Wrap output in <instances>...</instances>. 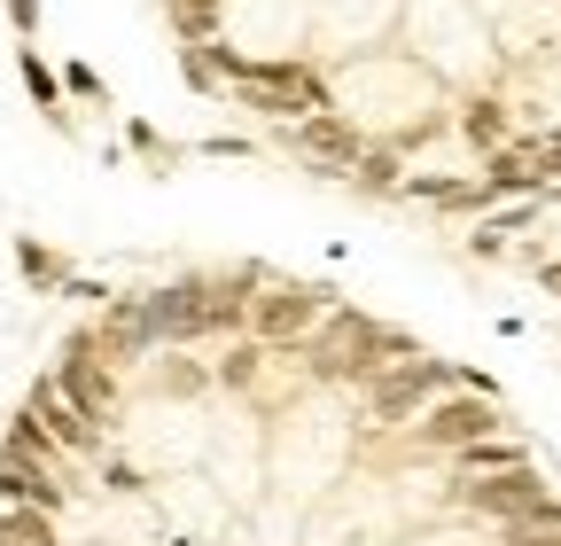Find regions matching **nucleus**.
<instances>
[{
    "instance_id": "13",
    "label": "nucleus",
    "mask_w": 561,
    "mask_h": 546,
    "mask_svg": "<svg viewBox=\"0 0 561 546\" xmlns=\"http://www.w3.org/2000/svg\"><path fill=\"white\" fill-rule=\"evenodd\" d=\"M172 24L203 47V39H219V0H172Z\"/></svg>"
},
{
    "instance_id": "17",
    "label": "nucleus",
    "mask_w": 561,
    "mask_h": 546,
    "mask_svg": "<svg viewBox=\"0 0 561 546\" xmlns=\"http://www.w3.org/2000/svg\"><path fill=\"white\" fill-rule=\"evenodd\" d=\"M62 87H70V94H87V102H94V94H102V79H94V71H87V62H70V71H62Z\"/></svg>"
},
{
    "instance_id": "8",
    "label": "nucleus",
    "mask_w": 561,
    "mask_h": 546,
    "mask_svg": "<svg viewBox=\"0 0 561 546\" xmlns=\"http://www.w3.org/2000/svg\"><path fill=\"white\" fill-rule=\"evenodd\" d=\"M453 133H460L468 149H483V157H500V149H507V102H468Z\"/></svg>"
},
{
    "instance_id": "10",
    "label": "nucleus",
    "mask_w": 561,
    "mask_h": 546,
    "mask_svg": "<svg viewBox=\"0 0 561 546\" xmlns=\"http://www.w3.org/2000/svg\"><path fill=\"white\" fill-rule=\"evenodd\" d=\"M242 320H250V297H234V289L195 297V335H227V328H242Z\"/></svg>"
},
{
    "instance_id": "15",
    "label": "nucleus",
    "mask_w": 561,
    "mask_h": 546,
    "mask_svg": "<svg viewBox=\"0 0 561 546\" xmlns=\"http://www.w3.org/2000/svg\"><path fill=\"white\" fill-rule=\"evenodd\" d=\"M351 180H359V187H375V195H398V187H405V180H398V157H390V149H367Z\"/></svg>"
},
{
    "instance_id": "9",
    "label": "nucleus",
    "mask_w": 561,
    "mask_h": 546,
    "mask_svg": "<svg viewBox=\"0 0 561 546\" xmlns=\"http://www.w3.org/2000/svg\"><path fill=\"white\" fill-rule=\"evenodd\" d=\"M515 460H530L523 445H507V437H476V445H460L453 453V476L468 485V476H500V468H515Z\"/></svg>"
},
{
    "instance_id": "4",
    "label": "nucleus",
    "mask_w": 561,
    "mask_h": 546,
    "mask_svg": "<svg viewBox=\"0 0 561 546\" xmlns=\"http://www.w3.org/2000/svg\"><path fill=\"white\" fill-rule=\"evenodd\" d=\"M320 312H328V289H273V297L250 305V328L265 335V344H305Z\"/></svg>"
},
{
    "instance_id": "7",
    "label": "nucleus",
    "mask_w": 561,
    "mask_h": 546,
    "mask_svg": "<svg viewBox=\"0 0 561 546\" xmlns=\"http://www.w3.org/2000/svg\"><path fill=\"white\" fill-rule=\"evenodd\" d=\"M24 406H32V414H39V422H47V430H55V437H62L70 453H94V445H102V430H94V422L79 414V406H70V390H62L55 375H39Z\"/></svg>"
},
{
    "instance_id": "11",
    "label": "nucleus",
    "mask_w": 561,
    "mask_h": 546,
    "mask_svg": "<svg viewBox=\"0 0 561 546\" xmlns=\"http://www.w3.org/2000/svg\"><path fill=\"white\" fill-rule=\"evenodd\" d=\"M0 546H55L47 508H0Z\"/></svg>"
},
{
    "instance_id": "16",
    "label": "nucleus",
    "mask_w": 561,
    "mask_h": 546,
    "mask_svg": "<svg viewBox=\"0 0 561 546\" xmlns=\"http://www.w3.org/2000/svg\"><path fill=\"white\" fill-rule=\"evenodd\" d=\"M219 383H234V390H242V383H257V352H250V344H242V352H227V360H219Z\"/></svg>"
},
{
    "instance_id": "3",
    "label": "nucleus",
    "mask_w": 561,
    "mask_h": 546,
    "mask_svg": "<svg viewBox=\"0 0 561 546\" xmlns=\"http://www.w3.org/2000/svg\"><path fill=\"white\" fill-rule=\"evenodd\" d=\"M273 133H280V149H289V157H305V164H320V172H335V180H351V172H359V157H367L359 125L335 117V110H312V117L273 125Z\"/></svg>"
},
{
    "instance_id": "6",
    "label": "nucleus",
    "mask_w": 561,
    "mask_h": 546,
    "mask_svg": "<svg viewBox=\"0 0 561 546\" xmlns=\"http://www.w3.org/2000/svg\"><path fill=\"white\" fill-rule=\"evenodd\" d=\"M70 500V485H62V468H47V460H24V453H0V508H62Z\"/></svg>"
},
{
    "instance_id": "19",
    "label": "nucleus",
    "mask_w": 561,
    "mask_h": 546,
    "mask_svg": "<svg viewBox=\"0 0 561 546\" xmlns=\"http://www.w3.org/2000/svg\"><path fill=\"white\" fill-rule=\"evenodd\" d=\"M538 282H546V289L561 297V258H553V265H538Z\"/></svg>"
},
{
    "instance_id": "14",
    "label": "nucleus",
    "mask_w": 561,
    "mask_h": 546,
    "mask_svg": "<svg viewBox=\"0 0 561 546\" xmlns=\"http://www.w3.org/2000/svg\"><path fill=\"white\" fill-rule=\"evenodd\" d=\"M24 87H32V102H39V110H55V117H62V79L39 62V47H24Z\"/></svg>"
},
{
    "instance_id": "12",
    "label": "nucleus",
    "mask_w": 561,
    "mask_h": 546,
    "mask_svg": "<svg viewBox=\"0 0 561 546\" xmlns=\"http://www.w3.org/2000/svg\"><path fill=\"white\" fill-rule=\"evenodd\" d=\"M16 273H24L32 289H62V282H70L62 258H55V250H39V242H16Z\"/></svg>"
},
{
    "instance_id": "1",
    "label": "nucleus",
    "mask_w": 561,
    "mask_h": 546,
    "mask_svg": "<svg viewBox=\"0 0 561 546\" xmlns=\"http://www.w3.org/2000/svg\"><path fill=\"white\" fill-rule=\"evenodd\" d=\"M468 375L460 367H445V360H398V367H382L375 383H367V406H375V422H405V414H421L430 398H445V390H460Z\"/></svg>"
},
{
    "instance_id": "2",
    "label": "nucleus",
    "mask_w": 561,
    "mask_h": 546,
    "mask_svg": "<svg viewBox=\"0 0 561 546\" xmlns=\"http://www.w3.org/2000/svg\"><path fill=\"white\" fill-rule=\"evenodd\" d=\"M476 437H500V398L476 390V383L445 390L430 414H421V430H413V445H430V453H460V445H476Z\"/></svg>"
},
{
    "instance_id": "18",
    "label": "nucleus",
    "mask_w": 561,
    "mask_h": 546,
    "mask_svg": "<svg viewBox=\"0 0 561 546\" xmlns=\"http://www.w3.org/2000/svg\"><path fill=\"white\" fill-rule=\"evenodd\" d=\"M9 24H16V32H32V24H39V0H9Z\"/></svg>"
},
{
    "instance_id": "5",
    "label": "nucleus",
    "mask_w": 561,
    "mask_h": 546,
    "mask_svg": "<svg viewBox=\"0 0 561 546\" xmlns=\"http://www.w3.org/2000/svg\"><path fill=\"white\" fill-rule=\"evenodd\" d=\"M55 383L70 390V406L102 430L110 422V406H117V383H110V367H94V335H70V360L55 367Z\"/></svg>"
}]
</instances>
